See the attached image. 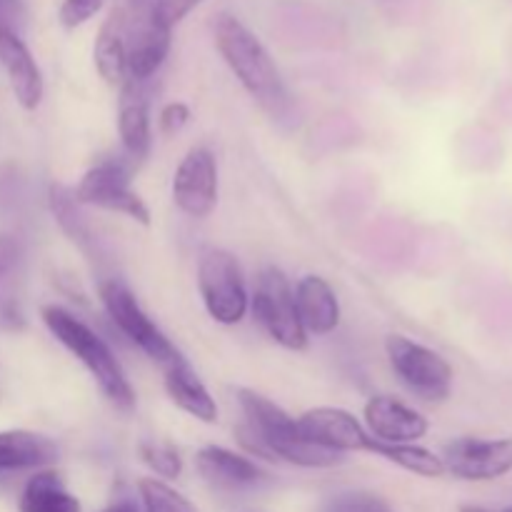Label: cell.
Masks as SVG:
<instances>
[{
    "mask_svg": "<svg viewBox=\"0 0 512 512\" xmlns=\"http://www.w3.org/2000/svg\"><path fill=\"white\" fill-rule=\"evenodd\" d=\"M215 45L235 78L240 80L250 98L265 110L273 120H293L295 108L278 65L270 58L268 48L260 43L258 35L240 18L220 13L213 23Z\"/></svg>",
    "mask_w": 512,
    "mask_h": 512,
    "instance_id": "obj_1",
    "label": "cell"
},
{
    "mask_svg": "<svg viewBox=\"0 0 512 512\" xmlns=\"http://www.w3.org/2000/svg\"><path fill=\"white\" fill-rule=\"evenodd\" d=\"M238 403L245 415V425L238 435L250 453L265 460H285L298 468H333L343 460V455L308 443L298 430V420L290 418L278 403L265 395L238 388Z\"/></svg>",
    "mask_w": 512,
    "mask_h": 512,
    "instance_id": "obj_2",
    "label": "cell"
},
{
    "mask_svg": "<svg viewBox=\"0 0 512 512\" xmlns=\"http://www.w3.org/2000/svg\"><path fill=\"white\" fill-rule=\"evenodd\" d=\"M43 315L45 328L53 333V338L60 345L70 350L80 363L85 365L98 388L103 390L105 398L120 410H133L135 408V390L130 385L128 375H125L123 365L115 358L113 350L108 348L103 338L80 318H75L70 310L60 308V305H45L40 310Z\"/></svg>",
    "mask_w": 512,
    "mask_h": 512,
    "instance_id": "obj_3",
    "label": "cell"
},
{
    "mask_svg": "<svg viewBox=\"0 0 512 512\" xmlns=\"http://www.w3.org/2000/svg\"><path fill=\"white\" fill-rule=\"evenodd\" d=\"M198 290L210 318L220 325H238L250 310L245 275L235 255L208 248L198 260Z\"/></svg>",
    "mask_w": 512,
    "mask_h": 512,
    "instance_id": "obj_4",
    "label": "cell"
},
{
    "mask_svg": "<svg viewBox=\"0 0 512 512\" xmlns=\"http://www.w3.org/2000/svg\"><path fill=\"white\" fill-rule=\"evenodd\" d=\"M385 353H388L393 373L410 393L428 403H440V400L450 398L455 378L453 365L433 348L415 343L405 335H388Z\"/></svg>",
    "mask_w": 512,
    "mask_h": 512,
    "instance_id": "obj_5",
    "label": "cell"
},
{
    "mask_svg": "<svg viewBox=\"0 0 512 512\" xmlns=\"http://www.w3.org/2000/svg\"><path fill=\"white\" fill-rule=\"evenodd\" d=\"M255 320L278 345L288 350L308 348V333L295 310V293L285 273L275 265L260 270L255 280V293L250 298Z\"/></svg>",
    "mask_w": 512,
    "mask_h": 512,
    "instance_id": "obj_6",
    "label": "cell"
},
{
    "mask_svg": "<svg viewBox=\"0 0 512 512\" xmlns=\"http://www.w3.org/2000/svg\"><path fill=\"white\" fill-rule=\"evenodd\" d=\"M100 300H103L110 320L118 325L120 333H123L130 343L138 345L155 365L168 370L183 360V353H180V350L170 343L168 335L148 318V313L140 308L135 295L130 293L123 283H118V280H105V283H100Z\"/></svg>",
    "mask_w": 512,
    "mask_h": 512,
    "instance_id": "obj_7",
    "label": "cell"
},
{
    "mask_svg": "<svg viewBox=\"0 0 512 512\" xmlns=\"http://www.w3.org/2000/svg\"><path fill=\"white\" fill-rule=\"evenodd\" d=\"M130 163L125 158H103L80 178L78 188L73 190L80 205H95V208L120 213L140 225H150V210L145 200L130 188Z\"/></svg>",
    "mask_w": 512,
    "mask_h": 512,
    "instance_id": "obj_8",
    "label": "cell"
},
{
    "mask_svg": "<svg viewBox=\"0 0 512 512\" xmlns=\"http://www.w3.org/2000/svg\"><path fill=\"white\" fill-rule=\"evenodd\" d=\"M118 5L128 15V80L150 83L168 58L173 28L155 18L153 0L140 5Z\"/></svg>",
    "mask_w": 512,
    "mask_h": 512,
    "instance_id": "obj_9",
    "label": "cell"
},
{
    "mask_svg": "<svg viewBox=\"0 0 512 512\" xmlns=\"http://www.w3.org/2000/svg\"><path fill=\"white\" fill-rule=\"evenodd\" d=\"M173 203L188 218H208L218 205V163L208 148H190L173 175Z\"/></svg>",
    "mask_w": 512,
    "mask_h": 512,
    "instance_id": "obj_10",
    "label": "cell"
},
{
    "mask_svg": "<svg viewBox=\"0 0 512 512\" xmlns=\"http://www.w3.org/2000/svg\"><path fill=\"white\" fill-rule=\"evenodd\" d=\"M445 473L470 483L498 480L512 470V438H458L445 445Z\"/></svg>",
    "mask_w": 512,
    "mask_h": 512,
    "instance_id": "obj_11",
    "label": "cell"
},
{
    "mask_svg": "<svg viewBox=\"0 0 512 512\" xmlns=\"http://www.w3.org/2000/svg\"><path fill=\"white\" fill-rule=\"evenodd\" d=\"M298 430L308 443L330 453H368L370 433L353 413L343 408H313L298 418Z\"/></svg>",
    "mask_w": 512,
    "mask_h": 512,
    "instance_id": "obj_12",
    "label": "cell"
},
{
    "mask_svg": "<svg viewBox=\"0 0 512 512\" xmlns=\"http://www.w3.org/2000/svg\"><path fill=\"white\" fill-rule=\"evenodd\" d=\"M365 430L380 443H418L428 435L430 423L398 398L375 395L365 403Z\"/></svg>",
    "mask_w": 512,
    "mask_h": 512,
    "instance_id": "obj_13",
    "label": "cell"
},
{
    "mask_svg": "<svg viewBox=\"0 0 512 512\" xmlns=\"http://www.w3.org/2000/svg\"><path fill=\"white\" fill-rule=\"evenodd\" d=\"M118 133L123 143L125 155L130 160H145L153 143V130H150V90L148 83L138 80H125L120 85L118 98Z\"/></svg>",
    "mask_w": 512,
    "mask_h": 512,
    "instance_id": "obj_14",
    "label": "cell"
},
{
    "mask_svg": "<svg viewBox=\"0 0 512 512\" xmlns=\"http://www.w3.org/2000/svg\"><path fill=\"white\" fill-rule=\"evenodd\" d=\"M0 63H3L5 73H8L10 88H13L20 108H38L45 93L43 73H40L30 48L25 45L23 35L0 33Z\"/></svg>",
    "mask_w": 512,
    "mask_h": 512,
    "instance_id": "obj_15",
    "label": "cell"
},
{
    "mask_svg": "<svg viewBox=\"0 0 512 512\" xmlns=\"http://www.w3.org/2000/svg\"><path fill=\"white\" fill-rule=\"evenodd\" d=\"M195 468L203 475L205 483L218 490H245L263 483L265 473L245 455L233 453L228 448L208 445L195 455Z\"/></svg>",
    "mask_w": 512,
    "mask_h": 512,
    "instance_id": "obj_16",
    "label": "cell"
},
{
    "mask_svg": "<svg viewBox=\"0 0 512 512\" xmlns=\"http://www.w3.org/2000/svg\"><path fill=\"white\" fill-rule=\"evenodd\" d=\"M295 310L305 333L330 335L340 325V303L333 285L320 275H305L293 288Z\"/></svg>",
    "mask_w": 512,
    "mask_h": 512,
    "instance_id": "obj_17",
    "label": "cell"
},
{
    "mask_svg": "<svg viewBox=\"0 0 512 512\" xmlns=\"http://www.w3.org/2000/svg\"><path fill=\"white\" fill-rule=\"evenodd\" d=\"M93 60L100 78L108 85L120 88L128 80V15L120 5H115L100 25L93 45Z\"/></svg>",
    "mask_w": 512,
    "mask_h": 512,
    "instance_id": "obj_18",
    "label": "cell"
},
{
    "mask_svg": "<svg viewBox=\"0 0 512 512\" xmlns=\"http://www.w3.org/2000/svg\"><path fill=\"white\" fill-rule=\"evenodd\" d=\"M58 460V445L33 430H0V475L45 468Z\"/></svg>",
    "mask_w": 512,
    "mask_h": 512,
    "instance_id": "obj_19",
    "label": "cell"
},
{
    "mask_svg": "<svg viewBox=\"0 0 512 512\" xmlns=\"http://www.w3.org/2000/svg\"><path fill=\"white\" fill-rule=\"evenodd\" d=\"M165 373V390H168V398L178 405L183 413H188L190 418L200 420V423H215L218 420V405H215L213 395L208 393V388L203 385V380L198 378L193 368H190L188 360H180L173 368L163 370Z\"/></svg>",
    "mask_w": 512,
    "mask_h": 512,
    "instance_id": "obj_20",
    "label": "cell"
},
{
    "mask_svg": "<svg viewBox=\"0 0 512 512\" xmlns=\"http://www.w3.org/2000/svg\"><path fill=\"white\" fill-rule=\"evenodd\" d=\"M20 512H80V500L55 470L35 473L20 495Z\"/></svg>",
    "mask_w": 512,
    "mask_h": 512,
    "instance_id": "obj_21",
    "label": "cell"
},
{
    "mask_svg": "<svg viewBox=\"0 0 512 512\" xmlns=\"http://www.w3.org/2000/svg\"><path fill=\"white\" fill-rule=\"evenodd\" d=\"M368 453L380 455L388 463H395L398 468L420 475V478H440V475H445L443 458L415 443H380V440L373 438Z\"/></svg>",
    "mask_w": 512,
    "mask_h": 512,
    "instance_id": "obj_22",
    "label": "cell"
},
{
    "mask_svg": "<svg viewBox=\"0 0 512 512\" xmlns=\"http://www.w3.org/2000/svg\"><path fill=\"white\" fill-rule=\"evenodd\" d=\"M78 205L80 203L75 200V193L65 188V185H53L50 188V208H53L58 225L70 235V240H78L80 245H85L88 243V228H85Z\"/></svg>",
    "mask_w": 512,
    "mask_h": 512,
    "instance_id": "obj_23",
    "label": "cell"
},
{
    "mask_svg": "<svg viewBox=\"0 0 512 512\" xmlns=\"http://www.w3.org/2000/svg\"><path fill=\"white\" fill-rule=\"evenodd\" d=\"M138 490L145 512H198L188 498L158 478H143Z\"/></svg>",
    "mask_w": 512,
    "mask_h": 512,
    "instance_id": "obj_24",
    "label": "cell"
},
{
    "mask_svg": "<svg viewBox=\"0 0 512 512\" xmlns=\"http://www.w3.org/2000/svg\"><path fill=\"white\" fill-rule=\"evenodd\" d=\"M140 458L143 463L153 470L155 475L165 480H173L183 473V458L175 448L165 443H155V440H143L140 443Z\"/></svg>",
    "mask_w": 512,
    "mask_h": 512,
    "instance_id": "obj_25",
    "label": "cell"
},
{
    "mask_svg": "<svg viewBox=\"0 0 512 512\" xmlns=\"http://www.w3.org/2000/svg\"><path fill=\"white\" fill-rule=\"evenodd\" d=\"M320 512H393L380 495L365 490H345L333 495Z\"/></svg>",
    "mask_w": 512,
    "mask_h": 512,
    "instance_id": "obj_26",
    "label": "cell"
},
{
    "mask_svg": "<svg viewBox=\"0 0 512 512\" xmlns=\"http://www.w3.org/2000/svg\"><path fill=\"white\" fill-rule=\"evenodd\" d=\"M103 5L105 0H63V5H60V23L65 28H78V25L88 23Z\"/></svg>",
    "mask_w": 512,
    "mask_h": 512,
    "instance_id": "obj_27",
    "label": "cell"
},
{
    "mask_svg": "<svg viewBox=\"0 0 512 512\" xmlns=\"http://www.w3.org/2000/svg\"><path fill=\"white\" fill-rule=\"evenodd\" d=\"M200 3L203 0H153V15L168 28H175Z\"/></svg>",
    "mask_w": 512,
    "mask_h": 512,
    "instance_id": "obj_28",
    "label": "cell"
},
{
    "mask_svg": "<svg viewBox=\"0 0 512 512\" xmlns=\"http://www.w3.org/2000/svg\"><path fill=\"white\" fill-rule=\"evenodd\" d=\"M158 123H160V130H163L165 135L180 133V130L190 123V108L185 103H180V100L168 103L163 110H160Z\"/></svg>",
    "mask_w": 512,
    "mask_h": 512,
    "instance_id": "obj_29",
    "label": "cell"
},
{
    "mask_svg": "<svg viewBox=\"0 0 512 512\" xmlns=\"http://www.w3.org/2000/svg\"><path fill=\"white\" fill-rule=\"evenodd\" d=\"M25 5L23 0H0V33L23 35Z\"/></svg>",
    "mask_w": 512,
    "mask_h": 512,
    "instance_id": "obj_30",
    "label": "cell"
},
{
    "mask_svg": "<svg viewBox=\"0 0 512 512\" xmlns=\"http://www.w3.org/2000/svg\"><path fill=\"white\" fill-rule=\"evenodd\" d=\"M20 263V243L15 235L0 233V280L15 270Z\"/></svg>",
    "mask_w": 512,
    "mask_h": 512,
    "instance_id": "obj_31",
    "label": "cell"
},
{
    "mask_svg": "<svg viewBox=\"0 0 512 512\" xmlns=\"http://www.w3.org/2000/svg\"><path fill=\"white\" fill-rule=\"evenodd\" d=\"M103 512H138V508H135L130 500H120V503L110 505V508H105Z\"/></svg>",
    "mask_w": 512,
    "mask_h": 512,
    "instance_id": "obj_32",
    "label": "cell"
},
{
    "mask_svg": "<svg viewBox=\"0 0 512 512\" xmlns=\"http://www.w3.org/2000/svg\"><path fill=\"white\" fill-rule=\"evenodd\" d=\"M460 512H495V510H488V508H478V505H463Z\"/></svg>",
    "mask_w": 512,
    "mask_h": 512,
    "instance_id": "obj_33",
    "label": "cell"
},
{
    "mask_svg": "<svg viewBox=\"0 0 512 512\" xmlns=\"http://www.w3.org/2000/svg\"><path fill=\"white\" fill-rule=\"evenodd\" d=\"M503 512H512V505H510V508H505V510H503Z\"/></svg>",
    "mask_w": 512,
    "mask_h": 512,
    "instance_id": "obj_34",
    "label": "cell"
}]
</instances>
